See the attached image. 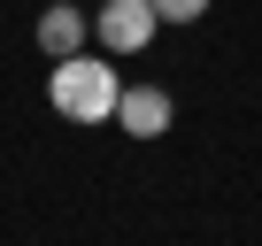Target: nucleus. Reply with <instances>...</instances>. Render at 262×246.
<instances>
[{
  "label": "nucleus",
  "mask_w": 262,
  "mask_h": 246,
  "mask_svg": "<svg viewBox=\"0 0 262 246\" xmlns=\"http://www.w3.org/2000/svg\"><path fill=\"white\" fill-rule=\"evenodd\" d=\"M116 92H123V77H116L108 54H70V62H54V77H47V100H54V115H70V123H116Z\"/></svg>",
  "instance_id": "obj_1"
},
{
  "label": "nucleus",
  "mask_w": 262,
  "mask_h": 246,
  "mask_svg": "<svg viewBox=\"0 0 262 246\" xmlns=\"http://www.w3.org/2000/svg\"><path fill=\"white\" fill-rule=\"evenodd\" d=\"M155 31H162L155 0H108V8L93 16V39H100L108 54H147V46H155Z\"/></svg>",
  "instance_id": "obj_2"
},
{
  "label": "nucleus",
  "mask_w": 262,
  "mask_h": 246,
  "mask_svg": "<svg viewBox=\"0 0 262 246\" xmlns=\"http://www.w3.org/2000/svg\"><path fill=\"white\" fill-rule=\"evenodd\" d=\"M116 123H123L131 139H162L170 123H178V100H170L162 85H123V92H116Z\"/></svg>",
  "instance_id": "obj_3"
},
{
  "label": "nucleus",
  "mask_w": 262,
  "mask_h": 246,
  "mask_svg": "<svg viewBox=\"0 0 262 246\" xmlns=\"http://www.w3.org/2000/svg\"><path fill=\"white\" fill-rule=\"evenodd\" d=\"M85 16L70 8V0H47V16H39V54L47 62H70V54H85Z\"/></svg>",
  "instance_id": "obj_4"
},
{
  "label": "nucleus",
  "mask_w": 262,
  "mask_h": 246,
  "mask_svg": "<svg viewBox=\"0 0 262 246\" xmlns=\"http://www.w3.org/2000/svg\"><path fill=\"white\" fill-rule=\"evenodd\" d=\"M155 16H162V23H201L208 0H155Z\"/></svg>",
  "instance_id": "obj_5"
}]
</instances>
